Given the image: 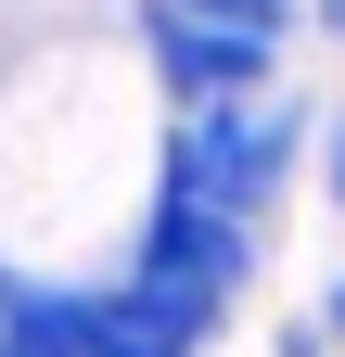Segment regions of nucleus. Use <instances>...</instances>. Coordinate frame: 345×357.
I'll return each instance as SVG.
<instances>
[{
  "label": "nucleus",
  "instance_id": "nucleus-2",
  "mask_svg": "<svg viewBox=\"0 0 345 357\" xmlns=\"http://www.w3.org/2000/svg\"><path fill=\"white\" fill-rule=\"evenodd\" d=\"M77 344L90 357H192L205 332H179L166 306H141L128 281H103V294H77Z\"/></svg>",
  "mask_w": 345,
  "mask_h": 357
},
{
  "label": "nucleus",
  "instance_id": "nucleus-6",
  "mask_svg": "<svg viewBox=\"0 0 345 357\" xmlns=\"http://www.w3.org/2000/svg\"><path fill=\"white\" fill-rule=\"evenodd\" d=\"M320 13H332V38H345V0H320Z\"/></svg>",
  "mask_w": 345,
  "mask_h": 357
},
{
  "label": "nucleus",
  "instance_id": "nucleus-3",
  "mask_svg": "<svg viewBox=\"0 0 345 357\" xmlns=\"http://www.w3.org/2000/svg\"><path fill=\"white\" fill-rule=\"evenodd\" d=\"M154 13H179V26H230V38H269V52H281L294 0H154Z\"/></svg>",
  "mask_w": 345,
  "mask_h": 357
},
{
  "label": "nucleus",
  "instance_id": "nucleus-4",
  "mask_svg": "<svg viewBox=\"0 0 345 357\" xmlns=\"http://www.w3.org/2000/svg\"><path fill=\"white\" fill-rule=\"evenodd\" d=\"M332 204H345V115H332Z\"/></svg>",
  "mask_w": 345,
  "mask_h": 357
},
{
  "label": "nucleus",
  "instance_id": "nucleus-5",
  "mask_svg": "<svg viewBox=\"0 0 345 357\" xmlns=\"http://www.w3.org/2000/svg\"><path fill=\"white\" fill-rule=\"evenodd\" d=\"M320 332H332V344H345V281H332V319H320Z\"/></svg>",
  "mask_w": 345,
  "mask_h": 357
},
{
  "label": "nucleus",
  "instance_id": "nucleus-1",
  "mask_svg": "<svg viewBox=\"0 0 345 357\" xmlns=\"http://www.w3.org/2000/svg\"><path fill=\"white\" fill-rule=\"evenodd\" d=\"M141 64H154V89H166V115H218V102L281 89V52H269V38L179 26V13H141Z\"/></svg>",
  "mask_w": 345,
  "mask_h": 357
}]
</instances>
